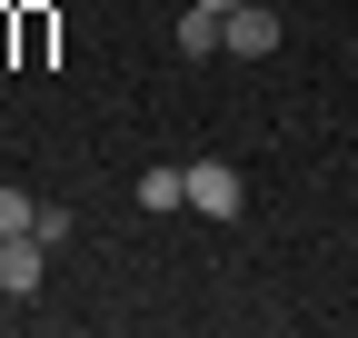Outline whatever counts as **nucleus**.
Masks as SVG:
<instances>
[{
  "mask_svg": "<svg viewBox=\"0 0 358 338\" xmlns=\"http://www.w3.org/2000/svg\"><path fill=\"white\" fill-rule=\"evenodd\" d=\"M219 50L229 60H268L279 50V10H268V0H239L229 20H219Z\"/></svg>",
  "mask_w": 358,
  "mask_h": 338,
  "instance_id": "nucleus-1",
  "label": "nucleus"
},
{
  "mask_svg": "<svg viewBox=\"0 0 358 338\" xmlns=\"http://www.w3.org/2000/svg\"><path fill=\"white\" fill-rule=\"evenodd\" d=\"M189 209H199V219H239V209H249V179H239L229 159H199L189 169Z\"/></svg>",
  "mask_w": 358,
  "mask_h": 338,
  "instance_id": "nucleus-2",
  "label": "nucleus"
},
{
  "mask_svg": "<svg viewBox=\"0 0 358 338\" xmlns=\"http://www.w3.org/2000/svg\"><path fill=\"white\" fill-rule=\"evenodd\" d=\"M40 269H50V239H40V229L0 239V299H30V288H40Z\"/></svg>",
  "mask_w": 358,
  "mask_h": 338,
  "instance_id": "nucleus-3",
  "label": "nucleus"
},
{
  "mask_svg": "<svg viewBox=\"0 0 358 338\" xmlns=\"http://www.w3.org/2000/svg\"><path fill=\"white\" fill-rule=\"evenodd\" d=\"M140 209H189V169H140Z\"/></svg>",
  "mask_w": 358,
  "mask_h": 338,
  "instance_id": "nucleus-4",
  "label": "nucleus"
},
{
  "mask_svg": "<svg viewBox=\"0 0 358 338\" xmlns=\"http://www.w3.org/2000/svg\"><path fill=\"white\" fill-rule=\"evenodd\" d=\"M179 50L209 60V50H219V10H199V0H189V10H179Z\"/></svg>",
  "mask_w": 358,
  "mask_h": 338,
  "instance_id": "nucleus-5",
  "label": "nucleus"
},
{
  "mask_svg": "<svg viewBox=\"0 0 358 338\" xmlns=\"http://www.w3.org/2000/svg\"><path fill=\"white\" fill-rule=\"evenodd\" d=\"M30 219H40V199H30V189H0V239H20Z\"/></svg>",
  "mask_w": 358,
  "mask_h": 338,
  "instance_id": "nucleus-6",
  "label": "nucleus"
},
{
  "mask_svg": "<svg viewBox=\"0 0 358 338\" xmlns=\"http://www.w3.org/2000/svg\"><path fill=\"white\" fill-rule=\"evenodd\" d=\"M199 10H219V20H229V10H239V0H199Z\"/></svg>",
  "mask_w": 358,
  "mask_h": 338,
  "instance_id": "nucleus-7",
  "label": "nucleus"
}]
</instances>
